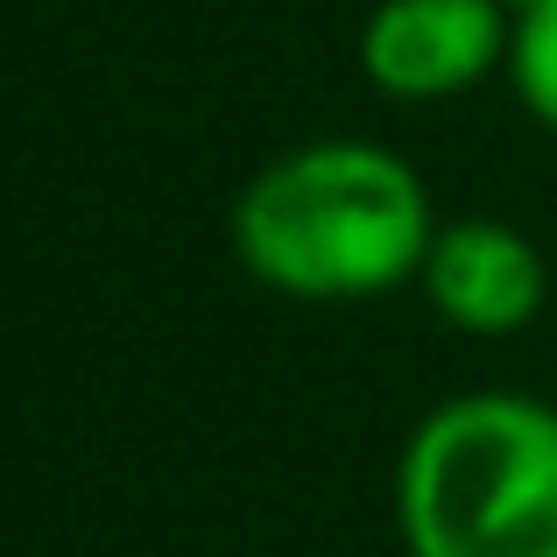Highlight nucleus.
Instances as JSON below:
<instances>
[{"label":"nucleus","instance_id":"f257e3e1","mask_svg":"<svg viewBox=\"0 0 557 557\" xmlns=\"http://www.w3.org/2000/svg\"><path fill=\"white\" fill-rule=\"evenodd\" d=\"M240 261L283 297H381L431 255V198L381 141H318L247 184L233 212Z\"/></svg>","mask_w":557,"mask_h":557},{"label":"nucleus","instance_id":"f03ea898","mask_svg":"<svg viewBox=\"0 0 557 557\" xmlns=\"http://www.w3.org/2000/svg\"><path fill=\"white\" fill-rule=\"evenodd\" d=\"M409 557H557V409L459 395L417 423L395 473Z\"/></svg>","mask_w":557,"mask_h":557},{"label":"nucleus","instance_id":"7ed1b4c3","mask_svg":"<svg viewBox=\"0 0 557 557\" xmlns=\"http://www.w3.org/2000/svg\"><path fill=\"white\" fill-rule=\"evenodd\" d=\"M516 28L494 0H381L360 36V64L388 99H451L508 57Z\"/></svg>","mask_w":557,"mask_h":557},{"label":"nucleus","instance_id":"20e7f679","mask_svg":"<svg viewBox=\"0 0 557 557\" xmlns=\"http://www.w3.org/2000/svg\"><path fill=\"white\" fill-rule=\"evenodd\" d=\"M423 289H431L445 325L502 339L544 311V255L494 219H459L423 255Z\"/></svg>","mask_w":557,"mask_h":557},{"label":"nucleus","instance_id":"39448f33","mask_svg":"<svg viewBox=\"0 0 557 557\" xmlns=\"http://www.w3.org/2000/svg\"><path fill=\"white\" fill-rule=\"evenodd\" d=\"M508 71H516L522 107H530L544 127H557V0H536L530 14H516Z\"/></svg>","mask_w":557,"mask_h":557},{"label":"nucleus","instance_id":"423d86ee","mask_svg":"<svg viewBox=\"0 0 557 557\" xmlns=\"http://www.w3.org/2000/svg\"><path fill=\"white\" fill-rule=\"evenodd\" d=\"M494 8H508V14H530V8H536V0H494Z\"/></svg>","mask_w":557,"mask_h":557}]
</instances>
